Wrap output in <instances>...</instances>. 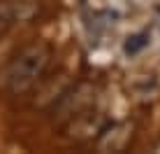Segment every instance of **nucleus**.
<instances>
[{
	"instance_id": "1",
	"label": "nucleus",
	"mask_w": 160,
	"mask_h": 154,
	"mask_svg": "<svg viewBox=\"0 0 160 154\" xmlns=\"http://www.w3.org/2000/svg\"><path fill=\"white\" fill-rule=\"evenodd\" d=\"M44 65H47V54H44V49L32 47L28 52H23L14 61L12 70H9V86H12L14 91L28 89L32 82L42 75Z\"/></svg>"
},
{
	"instance_id": "2",
	"label": "nucleus",
	"mask_w": 160,
	"mask_h": 154,
	"mask_svg": "<svg viewBox=\"0 0 160 154\" xmlns=\"http://www.w3.org/2000/svg\"><path fill=\"white\" fill-rule=\"evenodd\" d=\"M144 45H146V35H144V33L132 35V37H128V42H125V52H128V54H137Z\"/></svg>"
}]
</instances>
